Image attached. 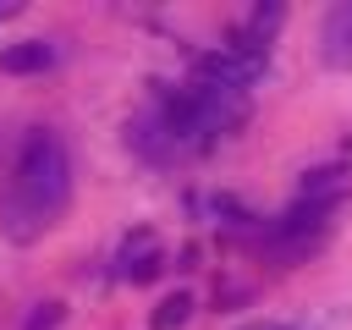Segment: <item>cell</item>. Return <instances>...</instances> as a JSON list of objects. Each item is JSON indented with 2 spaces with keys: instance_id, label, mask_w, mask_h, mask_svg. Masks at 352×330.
Instances as JSON below:
<instances>
[{
  "instance_id": "cell-1",
  "label": "cell",
  "mask_w": 352,
  "mask_h": 330,
  "mask_svg": "<svg viewBox=\"0 0 352 330\" xmlns=\"http://www.w3.org/2000/svg\"><path fill=\"white\" fill-rule=\"evenodd\" d=\"M72 198V154L66 143L38 126L22 138L16 148V165H11V182H6V198H0V226L11 242H33L50 231V220L66 209Z\"/></svg>"
},
{
  "instance_id": "cell-2",
  "label": "cell",
  "mask_w": 352,
  "mask_h": 330,
  "mask_svg": "<svg viewBox=\"0 0 352 330\" xmlns=\"http://www.w3.org/2000/svg\"><path fill=\"white\" fill-rule=\"evenodd\" d=\"M165 110H170L182 148H204L248 116V99L231 88H214V82H187V88H165Z\"/></svg>"
},
{
  "instance_id": "cell-3",
  "label": "cell",
  "mask_w": 352,
  "mask_h": 330,
  "mask_svg": "<svg viewBox=\"0 0 352 330\" xmlns=\"http://www.w3.org/2000/svg\"><path fill=\"white\" fill-rule=\"evenodd\" d=\"M264 66H270L264 50L231 38V44H220V50L198 55V82H214V88H231V94H248V88L264 77Z\"/></svg>"
},
{
  "instance_id": "cell-4",
  "label": "cell",
  "mask_w": 352,
  "mask_h": 330,
  "mask_svg": "<svg viewBox=\"0 0 352 330\" xmlns=\"http://www.w3.org/2000/svg\"><path fill=\"white\" fill-rule=\"evenodd\" d=\"M126 143H132V154H143L148 165H165V160H176V154H182V138H176V126H170L165 94H154V99H148V104L132 116Z\"/></svg>"
},
{
  "instance_id": "cell-5",
  "label": "cell",
  "mask_w": 352,
  "mask_h": 330,
  "mask_svg": "<svg viewBox=\"0 0 352 330\" xmlns=\"http://www.w3.org/2000/svg\"><path fill=\"white\" fill-rule=\"evenodd\" d=\"M319 60L330 72H352V0L330 6L324 11V28H319Z\"/></svg>"
},
{
  "instance_id": "cell-6",
  "label": "cell",
  "mask_w": 352,
  "mask_h": 330,
  "mask_svg": "<svg viewBox=\"0 0 352 330\" xmlns=\"http://www.w3.org/2000/svg\"><path fill=\"white\" fill-rule=\"evenodd\" d=\"M121 275L126 280H154L160 275V264H165V248H160V236L154 231H132L126 242H121Z\"/></svg>"
},
{
  "instance_id": "cell-7",
  "label": "cell",
  "mask_w": 352,
  "mask_h": 330,
  "mask_svg": "<svg viewBox=\"0 0 352 330\" xmlns=\"http://www.w3.org/2000/svg\"><path fill=\"white\" fill-rule=\"evenodd\" d=\"M50 66H55V44L50 38H22V44L0 50V72H11V77H33V72H50Z\"/></svg>"
},
{
  "instance_id": "cell-8",
  "label": "cell",
  "mask_w": 352,
  "mask_h": 330,
  "mask_svg": "<svg viewBox=\"0 0 352 330\" xmlns=\"http://www.w3.org/2000/svg\"><path fill=\"white\" fill-rule=\"evenodd\" d=\"M341 192H346V170L324 165V170H308V176H302V187H297V204H319V209H336V204H341Z\"/></svg>"
},
{
  "instance_id": "cell-9",
  "label": "cell",
  "mask_w": 352,
  "mask_h": 330,
  "mask_svg": "<svg viewBox=\"0 0 352 330\" xmlns=\"http://www.w3.org/2000/svg\"><path fill=\"white\" fill-rule=\"evenodd\" d=\"M286 22V11L275 6V0H264V6H253V16H248V28L236 33V44H253V50H264L270 38H275V28Z\"/></svg>"
},
{
  "instance_id": "cell-10",
  "label": "cell",
  "mask_w": 352,
  "mask_h": 330,
  "mask_svg": "<svg viewBox=\"0 0 352 330\" xmlns=\"http://www.w3.org/2000/svg\"><path fill=\"white\" fill-rule=\"evenodd\" d=\"M187 314H192V292H170V297L148 314V324H154V330H182Z\"/></svg>"
},
{
  "instance_id": "cell-11",
  "label": "cell",
  "mask_w": 352,
  "mask_h": 330,
  "mask_svg": "<svg viewBox=\"0 0 352 330\" xmlns=\"http://www.w3.org/2000/svg\"><path fill=\"white\" fill-rule=\"evenodd\" d=\"M60 324V302H38V314L22 324V330H55Z\"/></svg>"
},
{
  "instance_id": "cell-12",
  "label": "cell",
  "mask_w": 352,
  "mask_h": 330,
  "mask_svg": "<svg viewBox=\"0 0 352 330\" xmlns=\"http://www.w3.org/2000/svg\"><path fill=\"white\" fill-rule=\"evenodd\" d=\"M242 330H292V324H242Z\"/></svg>"
}]
</instances>
